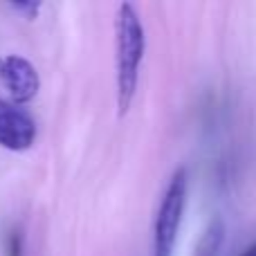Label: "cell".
<instances>
[{
  "instance_id": "obj_3",
  "label": "cell",
  "mask_w": 256,
  "mask_h": 256,
  "mask_svg": "<svg viewBox=\"0 0 256 256\" xmlns=\"http://www.w3.org/2000/svg\"><path fill=\"white\" fill-rule=\"evenodd\" d=\"M38 86V72L27 58L16 56V54L0 58V88L7 94L4 102L22 106L36 97Z\"/></svg>"
},
{
  "instance_id": "obj_4",
  "label": "cell",
  "mask_w": 256,
  "mask_h": 256,
  "mask_svg": "<svg viewBox=\"0 0 256 256\" xmlns=\"http://www.w3.org/2000/svg\"><path fill=\"white\" fill-rule=\"evenodd\" d=\"M36 140V122L22 106L0 99V146L7 150H27Z\"/></svg>"
},
{
  "instance_id": "obj_8",
  "label": "cell",
  "mask_w": 256,
  "mask_h": 256,
  "mask_svg": "<svg viewBox=\"0 0 256 256\" xmlns=\"http://www.w3.org/2000/svg\"><path fill=\"white\" fill-rule=\"evenodd\" d=\"M240 256H256V243H254V245H250V248L245 250V252L240 254Z\"/></svg>"
},
{
  "instance_id": "obj_1",
  "label": "cell",
  "mask_w": 256,
  "mask_h": 256,
  "mask_svg": "<svg viewBox=\"0 0 256 256\" xmlns=\"http://www.w3.org/2000/svg\"><path fill=\"white\" fill-rule=\"evenodd\" d=\"M117 34V106L126 115L140 84V68L144 61L146 36L140 14L130 2H122L115 20Z\"/></svg>"
},
{
  "instance_id": "obj_5",
  "label": "cell",
  "mask_w": 256,
  "mask_h": 256,
  "mask_svg": "<svg viewBox=\"0 0 256 256\" xmlns=\"http://www.w3.org/2000/svg\"><path fill=\"white\" fill-rule=\"evenodd\" d=\"M222 243H225V222L220 218H214L207 225L204 234L200 236L198 245H196V254L194 256H218Z\"/></svg>"
},
{
  "instance_id": "obj_7",
  "label": "cell",
  "mask_w": 256,
  "mask_h": 256,
  "mask_svg": "<svg viewBox=\"0 0 256 256\" xmlns=\"http://www.w3.org/2000/svg\"><path fill=\"white\" fill-rule=\"evenodd\" d=\"M12 7H14V9H18V12H22V14H27L30 18H34L36 14H38L40 4H38V2H14Z\"/></svg>"
},
{
  "instance_id": "obj_2",
  "label": "cell",
  "mask_w": 256,
  "mask_h": 256,
  "mask_svg": "<svg viewBox=\"0 0 256 256\" xmlns=\"http://www.w3.org/2000/svg\"><path fill=\"white\" fill-rule=\"evenodd\" d=\"M186 186H189V176L186 168H178L171 176L164 191L162 204L158 212L153 232V256H171L178 240V232L182 225V214L186 204Z\"/></svg>"
},
{
  "instance_id": "obj_6",
  "label": "cell",
  "mask_w": 256,
  "mask_h": 256,
  "mask_svg": "<svg viewBox=\"0 0 256 256\" xmlns=\"http://www.w3.org/2000/svg\"><path fill=\"white\" fill-rule=\"evenodd\" d=\"M4 254L7 256H25V243H22V232L18 227H12L4 236Z\"/></svg>"
}]
</instances>
